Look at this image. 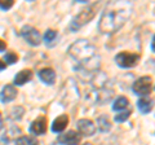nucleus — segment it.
I'll return each instance as SVG.
<instances>
[{"instance_id": "b1692460", "label": "nucleus", "mask_w": 155, "mask_h": 145, "mask_svg": "<svg viewBox=\"0 0 155 145\" xmlns=\"http://www.w3.org/2000/svg\"><path fill=\"white\" fill-rule=\"evenodd\" d=\"M23 113H25L23 108H21V106H16V108H13L12 112H11V118L12 119H16V120H19V119L22 118Z\"/></svg>"}, {"instance_id": "6e6552de", "label": "nucleus", "mask_w": 155, "mask_h": 145, "mask_svg": "<svg viewBox=\"0 0 155 145\" xmlns=\"http://www.w3.org/2000/svg\"><path fill=\"white\" fill-rule=\"evenodd\" d=\"M19 35H21L30 46L36 47V46L40 44V40H41L40 34H39V31L36 30L35 27H32L30 25L23 26L21 29V31H19Z\"/></svg>"}, {"instance_id": "a211bd4d", "label": "nucleus", "mask_w": 155, "mask_h": 145, "mask_svg": "<svg viewBox=\"0 0 155 145\" xmlns=\"http://www.w3.org/2000/svg\"><path fill=\"white\" fill-rule=\"evenodd\" d=\"M97 123H98V130L102 132H107L111 128V123H110V120H109L106 114L100 115V117L97 118Z\"/></svg>"}, {"instance_id": "1a4fd4ad", "label": "nucleus", "mask_w": 155, "mask_h": 145, "mask_svg": "<svg viewBox=\"0 0 155 145\" xmlns=\"http://www.w3.org/2000/svg\"><path fill=\"white\" fill-rule=\"evenodd\" d=\"M78 133L83 136H92L96 132V126L91 119H79L76 122Z\"/></svg>"}, {"instance_id": "cd10ccee", "label": "nucleus", "mask_w": 155, "mask_h": 145, "mask_svg": "<svg viewBox=\"0 0 155 145\" xmlns=\"http://www.w3.org/2000/svg\"><path fill=\"white\" fill-rule=\"evenodd\" d=\"M150 46H151V51L154 52L155 49H154V35H153V38H151V43H150Z\"/></svg>"}, {"instance_id": "f3484780", "label": "nucleus", "mask_w": 155, "mask_h": 145, "mask_svg": "<svg viewBox=\"0 0 155 145\" xmlns=\"http://www.w3.org/2000/svg\"><path fill=\"white\" fill-rule=\"evenodd\" d=\"M129 106V101L125 96H119L118 99L114 101L113 104V110L114 112H123L124 109H127Z\"/></svg>"}, {"instance_id": "ddd939ff", "label": "nucleus", "mask_w": 155, "mask_h": 145, "mask_svg": "<svg viewBox=\"0 0 155 145\" xmlns=\"http://www.w3.org/2000/svg\"><path fill=\"white\" fill-rule=\"evenodd\" d=\"M38 76L43 83H45L48 86H53L56 83V72L51 67H44L38 72Z\"/></svg>"}, {"instance_id": "4be33fe9", "label": "nucleus", "mask_w": 155, "mask_h": 145, "mask_svg": "<svg viewBox=\"0 0 155 145\" xmlns=\"http://www.w3.org/2000/svg\"><path fill=\"white\" fill-rule=\"evenodd\" d=\"M130 109H127V110H124V112H119L118 115H115V122H118V123H123L125 122L128 118H129V115H130Z\"/></svg>"}, {"instance_id": "f03ea898", "label": "nucleus", "mask_w": 155, "mask_h": 145, "mask_svg": "<svg viewBox=\"0 0 155 145\" xmlns=\"http://www.w3.org/2000/svg\"><path fill=\"white\" fill-rule=\"evenodd\" d=\"M133 4L130 2H111L101 14L98 30L102 34H114L120 30L132 14Z\"/></svg>"}, {"instance_id": "9d476101", "label": "nucleus", "mask_w": 155, "mask_h": 145, "mask_svg": "<svg viewBox=\"0 0 155 145\" xmlns=\"http://www.w3.org/2000/svg\"><path fill=\"white\" fill-rule=\"evenodd\" d=\"M47 124H48V120H47V117L44 115H40V117H38L34 122H31L30 124V132L32 135H44L47 132Z\"/></svg>"}, {"instance_id": "a878e982", "label": "nucleus", "mask_w": 155, "mask_h": 145, "mask_svg": "<svg viewBox=\"0 0 155 145\" xmlns=\"http://www.w3.org/2000/svg\"><path fill=\"white\" fill-rule=\"evenodd\" d=\"M5 48H7V43L0 39V52H4L5 51Z\"/></svg>"}, {"instance_id": "9b49d317", "label": "nucleus", "mask_w": 155, "mask_h": 145, "mask_svg": "<svg viewBox=\"0 0 155 145\" xmlns=\"http://www.w3.org/2000/svg\"><path fill=\"white\" fill-rule=\"evenodd\" d=\"M80 135L75 131H69L57 137V144L60 145H79L80 144Z\"/></svg>"}, {"instance_id": "39448f33", "label": "nucleus", "mask_w": 155, "mask_h": 145, "mask_svg": "<svg viewBox=\"0 0 155 145\" xmlns=\"http://www.w3.org/2000/svg\"><path fill=\"white\" fill-rule=\"evenodd\" d=\"M80 97V92L78 86L75 84V82L72 79H67L65 82V86L61 91V103L64 104V106H67L69 104L76 103Z\"/></svg>"}, {"instance_id": "5701e85b", "label": "nucleus", "mask_w": 155, "mask_h": 145, "mask_svg": "<svg viewBox=\"0 0 155 145\" xmlns=\"http://www.w3.org/2000/svg\"><path fill=\"white\" fill-rule=\"evenodd\" d=\"M4 61H5L7 64H9V65L16 64V62L18 61V56H17V53H14V52L4 53Z\"/></svg>"}, {"instance_id": "2eb2a0df", "label": "nucleus", "mask_w": 155, "mask_h": 145, "mask_svg": "<svg viewBox=\"0 0 155 145\" xmlns=\"http://www.w3.org/2000/svg\"><path fill=\"white\" fill-rule=\"evenodd\" d=\"M31 79H32V71L30 69H23L17 72L13 82L16 86H23V84H26L27 82H30Z\"/></svg>"}, {"instance_id": "aec40b11", "label": "nucleus", "mask_w": 155, "mask_h": 145, "mask_svg": "<svg viewBox=\"0 0 155 145\" xmlns=\"http://www.w3.org/2000/svg\"><path fill=\"white\" fill-rule=\"evenodd\" d=\"M8 143H9V139L7 136V130H5V126L3 123L2 113H0V145H7Z\"/></svg>"}, {"instance_id": "412c9836", "label": "nucleus", "mask_w": 155, "mask_h": 145, "mask_svg": "<svg viewBox=\"0 0 155 145\" xmlns=\"http://www.w3.org/2000/svg\"><path fill=\"white\" fill-rule=\"evenodd\" d=\"M56 39H57V31L51 30V29L45 31V34H44V42H45L47 46H52L53 42H54Z\"/></svg>"}, {"instance_id": "423d86ee", "label": "nucleus", "mask_w": 155, "mask_h": 145, "mask_svg": "<svg viewBox=\"0 0 155 145\" xmlns=\"http://www.w3.org/2000/svg\"><path fill=\"white\" fill-rule=\"evenodd\" d=\"M140 59H141V55L140 53H134V52H119L118 55L115 56V62L116 65L122 69H130V67H134L138 64Z\"/></svg>"}, {"instance_id": "0eeeda50", "label": "nucleus", "mask_w": 155, "mask_h": 145, "mask_svg": "<svg viewBox=\"0 0 155 145\" xmlns=\"http://www.w3.org/2000/svg\"><path fill=\"white\" fill-rule=\"evenodd\" d=\"M132 91L134 95L147 96L153 92V79L150 76H141L132 84Z\"/></svg>"}, {"instance_id": "20e7f679", "label": "nucleus", "mask_w": 155, "mask_h": 145, "mask_svg": "<svg viewBox=\"0 0 155 145\" xmlns=\"http://www.w3.org/2000/svg\"><path fill=\"white\" fill-rule=\"evenodd\" d=\"M97 8H98V4H93V5H89V7H87L84 9H81V11L71 20L70 25H69L70 31L75 32V31L79 30V29L83 27L84 25L89 23L96 17Z\"/></svg>"}, {"instance_id": "f8f14e48", "label": "nucleus", "mask_w": 155, "mask_h": 145, "mask_svg": "<svg viewBox=\"0 0 155 145\" xmlns=\"http://www.w3.org/2000/svg\"><path fill=\"white\" fill-rule=\"evenodd\" d=\"M17 89L16 87L12 86V84H5L3 87V89L0 91V103L2 104H8V103H12V101L17 97Z\"/></svg>"}, {"instance_id": "7ed1b4c3", "label": "nucleus", "mask_w": 155, "mask_h": 145, "mask_svg": "<svg viewBox=\"0 0 155 145\" xmlns=\"http://www.w3.org/2000/svg\"><path fill=\"white\" fill-rule=\"evenodd\" d=\"M88 82L91 83V91L87 93V101L92 104L105 105L113 99L114 89L110 87L109 80L104 72L97 71Z\"/></svg>"}, {"instance_id": "4468645a", "label": "nucleus", "mask_w": 155, "mask_h": 145, "mask_svg": "<svg viewBox=\"0 0 155 145\" xmlns=\"http://www.w3.org/2000/svg\"><path fill=\"white\" fill-rule=\"evenodd\" d=\"M69 124V117L66 114H62L60 117H57L52 123V131L54 133H60L67 127Z\"/></svg>"}, {"instance_id": "393cba45", "label": "nucleus", "mask_w": 155, "mask_h": 145, "mask_svg": "<svg viewBox=\"0 0 155 145\" xmlns=\"http://www.w3.org/2000/svg\"><path fill=\"white\" fill-rule=\"evenodd\" d=\"M13 0H0V11H8L13 7Z\"/></svg>"}, {"instance_id": "c85d7f7f", "label": "nucleus", "mask_w": 155, "mask_h": 145, "mask_svg": "<svg viewBox=\"0 0 155 145\" xmlns=\"http://www.w3.org/2000/svg\"><path fill=\"white\" fill-rule=\"evenodd\" d=\"M85 145H92V144H85Z\"/></svg>"}, {"instance_id": "6ab92c4d", "label": "nucleus", "mask_w": 155, "mask_h": 145, "mask_svg": "<svg viewBox=\"0 0 155 145\" xmlns=\"http://www.w3.org/2000/svg\"><path fill=\"white\" fill-rule=\"evenodd\" d=\"M16 145H39V141L32 136H19L16 140Z\"/></svg>"}, {"instance_id": "bb28decb", "label": "nucleus", "mask_w": 155, "mask_h": 145, "mask_svg": "<svg viewBox=\"0 0 155 145\" xmlns=\"http://www.w3.org/2000/svg\"><path fill=\"white\" fill-rule=\"evenodd\" d=\"M5 67H7V64H5V62H3L2 60H0V71L5 70Z\"/></svg>"}, {"instance_id": "f257e3e1", "label": "nucleus", "mask_w": 155, "mask_h": 145, "mask_svg": "<svg viewBox=\"0 0 155 145\" xmlns=\"http://www.w3.org/2000/svg\"><path fill=\"white\" fill-rule=\"evenodd\" d=\"M67 53L78 64L76 71L84 82H88L97 71H100L101 57L89 40L78 39L69 47Z\"/></svg>"}, {"instance_id": "dca6fc26", "label": "nucleus", "mask_w": 155, "mask_h": 145, "mask_svg": "<svg viewBox=\"0 0 155 145\" xmlns=\"http://www.w3.org/2000/svg\"><path fill=\"white\" fill-rule=\"evenodd\" d=\"M153 104L154 101L147 97H141L137 101V108L142 114H149L153 110Z\"/></svg>"}]
</instances>
